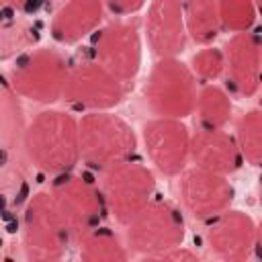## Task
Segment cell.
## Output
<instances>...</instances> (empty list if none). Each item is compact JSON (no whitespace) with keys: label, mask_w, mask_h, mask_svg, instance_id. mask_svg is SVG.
Returning a JSON list of instances; mask_svg holds the SVG:
<instances>
[{"label":"cell","mask_w":262,"mask_h":262,"mask_svg":"<svg viewBox=\"0 0 262 262\" xmlns=\"http://www.w3.org/2000/svg\"><path fill=\"white\" fill-rule=\"evenodd\" d=\"M125 227L127 246L145 258H156L162 252L182 246L186 237L182 211L164 199H151Z\"/></svg>","instance_id":"obj_7"},{"label":"cell","mask_w":262,"mask_h":262,"mask_svg":"<svg viewBox=\"0 0 262 262\" xmlns=\"http://www.w3.org/2000/svg\"><path fill=\"white\" fill-rule=\"evenodd\" d=\"M217 2H219V18L223 31L244 33L254 27L258 16V8L254 0H217Z\"/></svg>","instance_id":"obj_24"},{"label":"cell","mask_w":262,"mask_h":262,"mask_svg":"<svg viewBox=\"0 0 262 262\" xmlns=\"http://www.w3.org/2000/svg\"><path fill=\"white\" fill-rule=\"evenodd\" d=\"M2 192H4V201L6 203L10 199H14L16 203H20L25 199V192H27L25 174L16 166V162L12 164L8 160V156H4V166H2Z\"/></svg>","instance_id":"obj_26"},{"label":"cell","mask_w":262,"mask_h":262,"mask_svg":"<svg viewBox=\"0 0 262 262\" xmlns=\"http://www.w3.org/2000/svg\"><path fill=\"white\" fill-rule=\"evenodd\" d=\"M2 2H4V6L10 8L12 12L25 14V16L35 14V12L41 8V4H43V0H2Z\"/></svg>","instance_id":"obj_29"},{"label":"cell","mask_w":262,"mask_h":262,"mask_svg":"<svg viewBox=\"0 0 262 262\" xmlns=\"http://www.w3.org/2000/svg\"><path fill=\"white\" fill-rule=\"evenodd\" d=\"M190 162L196 168L229 176L239 170L244 158L239 154L235 135L225 129L199 127L190 137Z\"/></svg>","instance_id":"obj_16"},{"label":"cell","mask_w":262,"mask_h":262,"mask_svg":"<svg viewBox=\"0 0 262 262\" xmlns=\"http://www.w3.org/2000/svg\"><path fill=\"white\" fill-rule=\"evenodd\" d=\"M260 88H262V76H260Z\"/></svg>","instance_id":"obj_33"},{"label":"cell","mask_w":262,"mask_h":262,"mask_svg":"<svg viewBox=\"0 0 262 262\" xmlns=\"http://www.w3.org/2000/svg\"><path fill=\"white\" fill-rule=\"evenodd\" d=\"M127 86L96 59L70 68L63 100L82 113L111 111L125 98Z\"/></svg>","instance_id":"obj_9"},{"label":"cell","mask_w":262,"mask_h":262,"mask_svg":"<svg viewBox=\"0 0 262 262\" xmlns=\"http://www.w3.org/2000/svg\"><path fill=\"white\" fill-rule=\"evenodd\" d=\"M23 151L29 164L49 176L72 172L80 162V125L66 111L45 108L27 123Z\"/></svg>","instance_id":"obj_1"},{"label":"cell","mask_w":262,"mask_h":262,"mask_svg":"<svg viewBox=\"0 0 262 262\" xmlns=\"http://www.w3.org/2000/svg\"><path fill=\"white\" fill-rule=\"evenodd\" d=\"M70 63L59 49L33 47L14 57L6 80L20 98L39 104H51L63 98V88L70 74Z\"/></svg>","instance_id":"obj_3"},{"label":"cell","mask_w":262,"mask_h":262,"mask_svg":"<svg viewBox=\"0 0 262 262\" xmlns=\"http://www.w3.org/2000/svg\"><path fill=\"white\" fill-rule=\"evenodd\" d=\"M80 125V162L102 174L104 170L135 158L137 135L133 127L111 111L84 113Z\"/></svg>","instance_id":"obj_2"},{"label":"cell","mask_w":262,"mask_h":262,"mask_svg":"<svg viewBox=\"0 0 262 262\" xmlns=\"http://www.w3.org/2000/svg\"><path fill=\"white\" fill-rule=\"evenodd\" d=\"M49 194L55 207L59 209L61 217L66 219L74 235V242L82 233L102 225L108 213V205L100 182L86 174H76L74 170L53 176Z\"/></svg>","instance_id":"obj_6"},{"label":"cell","mask_w":262,"mask_h":262,"mask_svg":"<svg viewBox=\"0 0 262 262\" xmlns=\"http://www.w3.org/2000/svg\"><path fill=\"white\" fill-rule=\"evenodd\" d=\"M178 194L186 213L199 221H211L213 217L231 209L235 190L227 176L190 166L180 174Z\"/></svg>","instance_id":"obj_12"},{"label":"cell","mask_w":262,"mask_h":262,"mask_svg":"<svg viewBox=\"0 0 262 262\" xmlns=\"http://www.w3.org/2000/svg\"><path fill=\"white\" fill-rule=\"evenodd\" d=\"M25 129H27V123L23 115L20 96L4 78L2 92H0V143L4 154H12L16 151L18 145H23Z\"/></svg>","instance_id":"obj_20"},{"label":"cell","mask_w":262,"mask_h":262,"mask_svg":"<svg viewBox=\"0 0 262 262\" xmlns=\"http://www.w3.org/2000/svg\"><path fill=\"white\" fill-rule=\"evenodd\" d=\"M94 59L113 72L125 86L133 84L143 57L141 33L133 20H111L94 33Z\"/></svg>","instance_id":"obj_10"},{"label":"cell","mask_w":262,"mask_h":262,"mask_svg":"<svg viewBox=\"0 0 262 262\" xmlns=\"http://www.w3.org/2000/svg\"><path fill=\"white\" fill-rule=\"evenodd\" d=\"M225 55V82L227 88L244 98L260 90L262 76V39L250 31L233 33L223 47Z\"/></svg>","instance_id":"obj_13"},{"label":"cell","mask_w":262,"mask_h":262,"mask_svg":"<svg viewBox=\"0 0 262 262\" xmlns=\"http://www.w3.org/2000/svg\"><path fill=\"white\" fill-rule=\"evenodd\" d=\"M254 4H256V8H258V14L262 16V0H254Z\"/></svg>","instance_id":"obj_32"},{"label":"cell","mask_w":262,"mask_h":262,"mask_svg":"<svg viewBox=\"0 0 262 262\" xmlns=\"http://www.w3.org/2000/svg\"><path fill=\"white\" fill-rule=\"evenodd\" d=\"M254 252L262 258V221L258 223V229H256V250Z\"/></svg>","instance_id":"obj_30"},{"label":"cell","mask_w":262,"mask_h":262,"mask_svg":"<svg viewBox=\"0 0 262 262\" xmlns=\"http://www.w3.org/2000/svg\"><path fill=\"white\" fill-rule=\"evenodd\" d=\"M145 37L156 57H178L188 39L182 0H151L145 16Z\"/></svg>","instance_id":"obj_15"},{"label":"cell","mask_w":262,"mask_h":262,"mask_svg":"<svg viewBox=\"0 0 262 262\" xmlns=\"http://www.w3.org/2000/svg\"><path fill=\"white\" fill-rule=\"evenodd\" d=\"M74 239L66 219L55 207L49 190L27 199L20 217V246L27 260H59Z\"/></svg>","instance_id":"obj_4"},{"label":"cell","mask_w":262,"mask_h":262,"mask_svg":"<svg viewBox=\"0 0 262 262\" xmlns=\"http://www.w3.org/2000/svg\"><path fill=\"white\" fill-rule=\"evenodd\" d=\"M100 186L108 213L127 225L156 194V176L141 160L129 158L100 174Z\"/></svg>","instance_id":"obj_8"},{"label":"cell","mask_w":262,"mask_h":262,"mask_svg":"<svg viewBox=\"0 0 262 262\" xmlns=\"http://www.w3.org/2000/svg\"><path fill=\"white\" fill-rule=\"evenodd\" d=\"M182 10H184L188 37L196 45H211L221 31L219 2L217 0H182Z\"/></svg>","instance_id":"obj_19"},{"label":"cell","mask_w":262,"mask_h":262,"mask_svg":"<svg viewBox=\"0 0 262 262\" xmlns=\"http://www.w3.org/2000/svg\"><path fill=\"white\" fill-rule=\"evenodd\" d=\"M39 41V29L29 18H4L0 27V59L8 61L35 47Z\"/></svg>","instance_id":"obj_22"},{"label":"cell","mask_w":262,"mask_h":262,"mask_svg":"<svg viewBox=\"0 0 262 262\" xmlns=\"http://www.w3.org/2000/svg\"><path fill=\"white\" fill-rule=\"evenodd\" d=\"M258 203L262 207V176H260V182H258Z\"/></svg>","instance_id":"obj_31"},{"label":"cell","mask_w":262,"mask_h":262,"mask_svg":"<svg viewBox=\"0 0 262 262\" xmlns=\"http://www.w3.org/2000/svg\"><path fill=\"white\" fill-rule=\"evenodd\" d=\"M194 115L199 119V127L205 129H225L231 119V98L221 88L211 84H203L196 96Z\"/></svg>","instance_id":"obj_21"},{"label":"cell","mask_w":262,"mask_h":262,"mask_svg":"<svg viewBox=\"0 0 262 262\" xmlns=\"http://www.w3.org/2000/svg\"><path fill=\"white\" fill-rule=\"evenodd\" d=\"M190 68H192L196 80H201L203 84L215 82L225 72V55H223V49H219L215 45H203L192 55Z\"/></svg>","instance_id":"obj_25"},{"label":"cell","mask_w":262,"mask_h":262,"mask_svg":"<svg viewBox=\"0 0 262 262\" xmlns=\"http://www.w3.org/2000/svg\"><path fill=\"white\" fill-rule=\"evenodd\" d=\"M151 260H176V262H190V260H199V254H196V252H192V250H188V248H184V246H176V248H172V250H168V252L158 254V256H156V258H151Z\"/></svg>","instance_id":"obj_28"},{"label":"cell","mask_w":262,"mask_h":262,"mask_svg":"<svg viewBox=\"0 0 262 262\" xmlns=\"http://www.w3.org/2000/svg\"><path fill=\"white\" fill-rule=\"evenodd\" d=\"M104 18L102 0H66L53 14L49 33L61 45L80 43L84 37L96 33Z\"/></svg>","instance_id":"obj_17"},{"label":"cell","mask_w":262,"mask_h":262,"mask_svg":"<svg viewBox=\"0 0 262 262\" xmlns=\"http://www.w3.org/2000/svg\"><path fill=\"white\" fill-rule=\"evenodd\" d=\"M199 82L190 66L178 57H158L147 82H145V102L156 117L186 119L194 113Z\"/></svg>","instance_id":"obj_5"},{"label":"cell","mask_w":262,"mask_h":262,"mask_svg":"<svg viewBox=\"0 0 262 262\" xmlns=\"http://www.w3.org/2000/svg\"><path fill=\"white\" fill-rule=\"evenodd\" d=\"M104 2V8L117 16H129V14H135L139 12L147 0H102Z\"/></svg>","instance_id":"obj_27"},{"label":"cell","mask_w":262,"mask_h":262,"mask_svg":"<svg viewBox=\"0 0 262 262\" xmlns=\"http://www.w3.org/2000/svg\"><path fill=\"white\" fill-rule=\"evenodd\" d=\"M235 141L246 164L262 168V111L252 108L237 119Z\"/></svg>","instance_id":"obj_23"},{"label":"cell","mask_w":262,"mask_h":262,"mask_svg":"<svg viewBox=\"0 0 262 262\" xmlns=\"http://www.w3.org/2000/svg\"><path fill=\"white\" fill-rule=\"evenodd\" d=\"M256 229L258 223L248 213L227 209L209 221L205 239L217 258L239 262L250 258L256 250Z\"/></svg>","instance_id":"obj_14"},{"label":"cell","mask_w":262,"mask_h":262,"mask_svg":"<svg viewBox=\"0 0 262 262\" xmlns=\"http://www.w3.org/2000/svg\"><path fill=\"white\" fill-rule=\"evenodd\" d=\"M76 244L80 258L86 262H121L129 258L127 244H123V239L104 225L82 233Z\"/></svg>","instance_id":"obj_18"},{"label":"cell","mask_w":262,"mask_h":262,"mask_svg":"<svg viewBox=\"0 0 262 262\" xmlns=\"http://www.w3.org/2000/svg\"><path fill=\"white\" fill-rule=\"evenodd\" d=\"M192 133L182 119L156 117L143 125V145L151 166L164 176H180L190 162Z\"/></svg>","instance_id":"obj_11"}]
</instances>
